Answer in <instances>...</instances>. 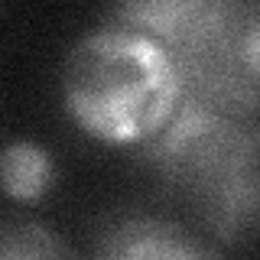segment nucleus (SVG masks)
Wrapping results in <instances>:
<instances>
[{"label": "nucleus", "mask_w": 260, "mask_h": 260, "mask_svg": "<svg viewBox=\"0 0 260 260\" xmlns=\"http://www.w3.org/2000/svg\"><path fill=\"white\" fill-rule=\"evenodd\" d=\"M0 260H81L52 224L26 215L0 218Z\"/></svg>", "instance_id": "nucleus-6"}, {"label": "nucleus", "mask_w": 260, "mask_h": 260, "mask_svg": "<svg viewBox=\"0 0 260 260\" xmlns=\"http://www.w3.org/2000/svg\"><path fill=\"white\" fill-rule=\"evenodd\" d=\"M169 55L182 98L234 120L260 114V7L250 0H127L104 13Z\"/></svg>", "instance_id": "nucleus-2"}, {"label": "nucleus", "mask_w": 260, "mask_h": 260, "mask_svg": "<svg viewBox=\"0 0 260 260\" xmlns=\"http://www.w3.org/2000/svg\"><path fill=\"white\" fill-rule=\"evenodd\" d=\"M88 260H228L221 244L162 211H117L98 228Z\"/></svg>", "instance_id": "nucleus-4"}, {"label": "nucleus", "mask_w": 260, "mask_h": 260, "mask_svg": "<svg viewBox=\"0 0 260 260\" xmlns=\"http://www.w3.org/2000/svg\"><path fill=\"white\" fill-rule=\"evenodd\" d=\"M134 150L159 192L202 234L221 247L254 241L260 211L257 120H234L182 98L173 117Z\"/></svg>", "instance_id": "nucleus-1"}, {"label": "nucleus", "mask_w": 260, "mask_h": 260, "mask_svg": "<svg viewBox=\"0 0 260 260\" xmlns=\"http://www.w3.org/2000/svg\"><path fill=\"white\" fill-rule=\"evenodd\" d=\"M59 91L72 124L108 146H140L182 101L176 69L162 46L111 23L72 43Z\"/></svg>", "instance_id": "nucleus-3"}, {"label": "nucleus", "mask_w": 260, "mask_h": 260, "mask_svg": "<svg viewBox=\"0 0 260 260\" xmlns=\"http://www.w3.org/2000/svg\"><path fill=\"white\" fill-rule=\"evenodd\" d=\"M55 159L36 140H13L0 150V189L16 202H39L55 185Z\"/></svg>", "instance_id": "nucleus-5"}]
</instances>
